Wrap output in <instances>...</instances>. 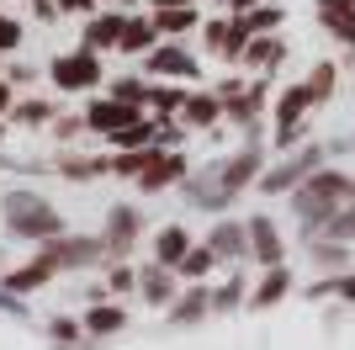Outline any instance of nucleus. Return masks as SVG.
I'll use <instances>...</instances> for the list:
<instances>
[{
    "mask_svg": "<svg viewBox=\"0 0 355 350\" xmlns=\"http://www.w3.org/2000/svg\"><path fill=\"white\" fill-rule=\"evenodd\" d=\"M345 197H350V181H345V175H313V186L302 191L297 202H302V212H308V218H324L329 207L345 202Z\"/></svg>",
    "mask_w": 355,
    "mask_h": 350,
    "instance_id": "nucleus-1",
    "label": "nucleus"
},
{
    "mask_svg": "<svg viewBox=\"0 0 355 350\" xmlns=\"http://www.w3.org/2000/svg\"><path fill=\"white\" fill-rule=\"evenodd\" d=\"M11 228L16 233H53L59 218H53L43 202H32V197H11Z\"/></svg>",
    "mask_w": 355,
    "mask_h": 350,
    "instance_id": "nucleus-2",
    "label": "nucleus"
},
{
    "mask_svg": "<svg viewBox=\"0 0 355 350\" xmlns=\"http://www.w3.org/2000/svg\"><path fill=\"white\" fill-rule=\"evenodd\" d=\"M96 74H101V64H96V53H74V58H59V64H53V80H59V85H69V90L90 85Z\"/></svg>",
    "mask_w": 355,
    "mask_h": 350,
    "instance_id": "nucleus-3",
    "label": "nucleus"
},
{
    "mask_svg": "<svg viewBox=\"0 0 355 350\" xmlns=\"http://www.w3.org/2000/svg\"><path fill=\"white\" fill-rule=\"evenodd\" d=\"M313 165H318V154H313V149H308V154H297L292 165H282V170H270V175H266V191H286L297 175H308Z\"/></svg>",
    "mask_w": 355,
    "mask_h": 350,
    "instance_id": "nucleus-4",
    "label": "nucleus"
},
{
    "mask_svg": "<svg viewBox=\"0 0 355 350\" xmlns=\"http://www.w3.org/2000/svg\"><path fill=\"white\" fill-rule=\"evenodd\" d=\"M90 122H96V128H128V122H133V106H112V101H96L90 106Z\"/></svg>",
    "mask_w": 355,
    "mask_h": 350,
    "instance_id": "nucleus-5",
    "label": "nucleus"
},
{
    "mask_svg": "<svg viewBox=\"0 0 355 350\" xmlns=\"http://www.w3.org/2000/svg\"><path fill=\"white\" fill-rule=\"evenodd\" d=\"M154 69H164V74H191V58L180 53V48H159V53H154Z\"/></svg>",
    "mask_w": 355,
    "mask_h": 350,
    "instance_id": "nucleus-6",
    "label": "nucleus"
},
{
    "mask_svg": "<svg viewBox=\"0 0 355 350\" xmlns=\"http://www.w3.org/2000/svg\"><path fill=\"white\" fill-rule=\"evenodd\" d=\"M48 276H53V260L43 255V260L32 265V271H16V276H11V287H16V292H27V287H37V281H48Z\"/></svg>",
    "mask_w": 355,
    "mask_h": 350,
    "instance_id": "nucleus-7",
    "label": "nucleus"
},
{
    "mask_svg": "<svg viewBox=\"0 0 355 350\" xmlns=\"http://www.w3.org/2000/svg\"><path fill=\"white\" fill-rule=\"evenodd\" d=\"M180 255H186V233H180V228L159 233V260H180Z\"/></svg>",
    "mask_w": 355,
    "mask_h": 350,
    "instance_id": "nucleus-8",
    "label": "nucleus"
},
{
    "mask_svg": "<svg viewBox=\"0 0 355 350\" xmlns=\"http://www.w3.org/2000/svg\"><path fill=\"white\" fill-rule=\"evenodd\" d=\"M329 239H355V207L334 212V223H329Z\"/></svg>",
    "mask_w": 355,
    "mask_h": 350,
    "instance_id": "nucleus-9",
    "label": "nucleus"
},
{
    "mask_svg": "<svg viewBox=\"0 0 355 350\" xmlns=\"http://www.w3.org/2000/svg\"><path fill=\"white\" fill-rule=\"evenodd\" d=\"M254 249H260L266 260H276V255H282V244H276V233H270L266 223H254Z\"/></svg>",
    "mask_w": 355,
    "mask_h": 350,
    "instance_id": "nucleus-10",
    "label": "nucleus"
},
{
    "mask_svg": "<svg viewBox=\"0 0 355 350\" xmlns=\"http://www.w3.org/2000/svg\"><path fill=\"white\" fill-rule=\"evenodd\" d=\"M148 38H154V27H148V22H138V27H128V32H122V48H144Z\"/></svg>",
    "mask_w": 355,
    "mask_h": 350,
    "instance_id": "nucleus-11",
    "label": "nucleus"
},
{
    "mask_svg": "<svg viewBox=\"0 0 355 350\" xmlns=\"http://www.w3.org/2000/svg\"><path fill=\"white\" fill-rule=\"evenodd\" d=\"M164 175H175V160H159L144 170V186H164Z\"/></svg>",
    "mask_w": 355,
    "mask_h": 350,
    "instance_id": "nucleus-12",
    "label": "nucleus"
},
{
    "mask_svg": "<svg viewBox=\"0 0 355 350\" xmlns=\"http://www.w3.org/2000/svg\"><path fill=\"white\" fill-rule=\"evenodd\" d=\"M159 27H191V6H186V11H180V6H164Z\"/></svg>",
    "mask_w": 355,
    "mask_h": 350,
    "instance_id": "nucleus-13",
    "label": "nucleus"
},
{
    "mask_svg": "<svg viewBox=\"0 0 355 350\" xmlns=\"http://www.w3.org/2000/svg\"><path fill=\"white\" fill-rule=\"evenodd\" d=\"M250 58H254V64H276V58H282V43H254Z\"/></svg>",
    "mask_w": 355,
    "mask_h": 350,
    "instance_id": "nucleus-14",
    "label": "nucleus"
},
{
    "mask_svg": "<svg viewBox=\"0 0 355 350\" xmlns=\"http://www.w3.org/2000/svg\"><path fill=\"white\" fill-rule=\"evenodd\" d=\"M329 85H334V69L324 64V69H318V74L308 80V90H313V96H329Z\"/></svg>",
    "mask_w": 355,
    "mask_h": 350,
    "instance_id": "nucleus-15",
    "label": "nucleus"
},
{
    "mask_svg": "<svg viewBox=\"0 0 355 350\" xmlns=\"http://www.w3.org/2000/svg\"><path fill=\"white\" fill-rule=\"evenodd\" d=\"M207 265H212V255H207V249H196V255H191V260H186V265H180V271H186V276H202Z\"/></svg>",
    "mask_w": 355,
    "mask_h": 350,
    "instance_id": "nucleus-16",
    "label": "nucleus"
},
{
    "mask_svg": "<svg viewBox=\"0 0 355 350\" xmlns=\"http://www.w3.org/2000/svg\"><path fill=\"white\" fill-rule=\"evenodd\" d=\"M112 38H122L117 22H101V27H90V43H112Z\"/></svg>",
    "mask_w": 355,
    "mask_h": 350,
    "instance_id": "nucleus-17",
    "label": "nucleus"
},
{
    "mask_svg": "<svg viewBox=\"0 0 355 350\" xmlns=\"http://www.w3.org/2000/svg\"><path fill=\"white\" fill-rule=\"evenodd\" d=\"M282 292H286V276L276 271V276H270L266 287H260V303H270V297H282Z\"/></svg>",
    "mask_w": 355,
    "mask_h": 350,
    "instance_id": "nucleus-18",
    "label": "nucleus"
},
{
    "mask_svg": "<svg viewBox=\"0 0 355 350\" xmlns=\"http://www.w3.org/2000/svg\"><path fill=\"white\" fill-rule=\"evenodd\" d=\"M250 170H254V154H244V160H239L234 170H228V186H239V181H244V175H250Z\"/></svg>",
    "mask_w": 355,
    "mask_h": 350,
    "instance_id": "nucleus-19",
    "label": "nucleus"
},
{
    "mask_svg": "<svg viewBox=\"0 0 355 350\" xmlns=\"http://www.w3.org/2000/svg\"><path fill=\"white\" fill-rule=\"evenodd\" d=\"M90 329H117V313H101V308H96V313H90Z\"/></svg>",
    "mask_w": 355,
    "mask_h": 350,
    "instance_id": "nucleus-20",
    "label": "nucleus"
},
{
    "mask_svg": "<svg viewBox=\"0 0 355 350\" xmlns=\"http://www.w3.org/2000/svg\"><path fill=\"white\" fill-rule=\"evenodd\" d=\"M133 233V212H117V228H112V239H128Z\"/></svg>",
    "mask_w": 355,
    "mask_h": 350,
    "instance_id": "nucleus-21",
    "label": "nucleus"
},
{
    "mask_svg": "<svg viewBox=\"0 0 355 350\" xmlns=\"http://www.w3.org/2000/svg\"><path fill=\"white\" fill-rule=\"evenodd\" d=\"M0 48H16V22H0Z\"/></svg>",
    "mask_w": 355,
    "mask_h": 350,
    "instance_id": "nucleus-22",
    "label": "nucleus"
},
{
    "mask_svg": "<svg viewBox=\"0 0 355 350\" xmlns=\"http://www.w3.org/2000/svg\"><path fill=\"white\" fill-rule=\"evenodd\" d=\"M340 292H345V297H355V276H350V281H345V287H340Z\"/></svg>",
    "mask_w": 355,
    "mask_h": 350,
    "instance_id": "nucleus-23",
    "label": "nucleus"
},
{
    "mask_svg": "<svg viewBox=\"0 0 355 350\" xmlns=\"http://www.w3.org/2000/svg\"><path fill=\"white\" fill-rule=\"evenodd\" d=\"M64 6H74V11H80V6H85V0H64Z\"/></svg>",
    "mask_w": 355,
    "mask_h": 350,
    "instance_id": "nucleus-24",
    "label": "nucleus"
},
{
    "mask_svg": "<svg viewBox=\"0 0 355 350\" xmlns=\"http://www.w3.org/2000/svg\"><path fill=\"white\" fill-rule=\"evenodd\" d=\"M0 106H6V85H0Z\"/></svg>",
    "mask_w": 355,
    "mask_h": 350,
    "instance_id": "nucleus-25",
    "label": "nucleus"
}]
</instances>
